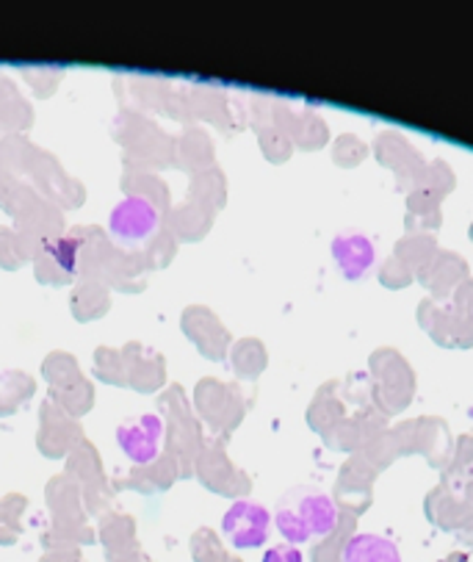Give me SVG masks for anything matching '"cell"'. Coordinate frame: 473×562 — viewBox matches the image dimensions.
Returning a JSON list of instances; mask_svg holds the SVG:
<instances>
[{
  "label": "cell",
  "instance_id": "cell-1",
  "mask_svg": "<svg viewBox=\"0 0 473 562\" xmlns=\"http://www.w3.org/2000/svg\"><path fill=\"white\" fill-rule=\"evenodd\" d=\"M278 529L291 546L311 538H327L338 524V507L324 491L311 485L291 487L278 505Z\"/></svg>",
  "mask_w": 473,
  "mask_h": 562
},
{
  "label": "cell",
  "instance_id": "cell-2",
  "mask_svg": "<svg viewBox=\"0 0 473 562\" xmlns=\"http://www.w3.org/2000/svg\"><path fill=\"white\" fill-rule=\"evenodd\" d=\"M369 378L374 385V402L385 416H396L410 407L416 396V371L398 349L380 347L369 358Z\"/></svg>",
  "mask_w": 473,
  "mask_h": 562
},
{
  "label": "cell",
  "instance_id": "cell-3",
  "mask_svg": "<svg viewBox=\"0 0 473 562\" xmlns=\"http://www.w3.org/2000/svg\"><path fill=\"white\" fill-rule=\"evenodd\" d=\"M393 438L398 443V454H421L432 469L443 471L451 463L454 454V441H451V429L443 418L438 416H418L410 422L396 424Z\"/></svg>",
  "mask_w": 473,
  "mask_h": 562
},
{
  "label": "cell",
  "instance_id": "cell-4",
  "mask_svg": "<svg viewBox=\"0 0 473 562\" xmlns=\"http://www.w3.org/2000/svg\"><path fill=\"white\" fill-rule=\"evenodd\" d=\"M418 325L432 338L435 344L449 349H471L473 347V314L457 305L454 300L438 302L432 296L421 300L418 305Z\"/></svg>",
  "mask_w": 473,
  "mask_h": 562
},
{
  "label": "cell",
  "instance_id": "cell-5",
  "mask_svg": "<svg viewBox=\"0 0 473 562\" xmlns=\"http://www.w3.org/2000/svg\"><path fill=\"white\" fill-rule=\"evenodd\" d=\"M374 156L376 161L385 169H391L396 175V186L402 192L410 194L413 186H416L418 175L427 167V158L410 145V139L398 131H385V134L376 136L374 142Z\"/></svg>",
  "mask_w": 473,
  "mask_h": 562
},
{
  "label": "cell",
  "instance_id": "cell-6",
  "mask_svg": "<svg viewBox=\"0 0 473 562\" xmlns=\"http://www.w3.org/2000/svg\"><path fill=\"white\" fill-rule=\"evenodd\" d=\"M380 471L371 469L360 454H352V458L344 463L341 474H338V482H335V502L344 507L352 516H360L371 507L374 502V482Z\"/></svg>",
  "mask_w": 473,
  "mask_h": 562
},
{
  "label": "cell",
  "instance_id": "cell-7",
  "mask_svg": "<svg viewBox=\"0 0 473 562\" xmlns=\"http://www.w3.org/2000/svg\"><path fill=\"white\" fill-rule=\"evenodd\" d=\"M418 283L432 294V300L446 302L454 296V291L460 289L465 280H471V269L468 261L460 252H451V249H438L435 258L429 263H424L416 272Z\"/></svg>",
  "mask_w": 473,
  "mask_h": 562
},
{
  "label": "cell",
  "instance_id": "cell-8",
  "mask_svg": "<svg viewBox=\"0 0 473 562\" xmlns=\"http://www.w3.org/2000/svg\"><path fill=\"white\" fill-rule=\"evenodd\" d=\"M269 524L272 516L263 505H255V502H236V505L227 510L222 529H225L227 540H230L236 549H258L269 540Z\"/></svg>",
  "mask_w": 473,
  "mask_h": 562
},
{
  "label": "cell",
  "instance_id": "cell-9",
  "mask_svg": "<svg viewBox=\"0 0 473 562\" xmlns=\"http://www.w3.org/2000/svg\"><path fill=\"white\" fill-rule=\"evenodd\" d=\"M424 510H427L429 521H432L435 527L446 529V532H462V529L473 521V507L468 505L465 498L446 491L443 485L432 487V491L427 493Z\"/></svg>",
  "mask_w": 473,
  "mask_h": 562
},
{
  "label": "cell",
  "instance_id": "cell-10",
  "mask_svg": "<svg viewBox=\"0 0 473 562\" xmlns=\"http://www.w3.org/2000/svg\"><path fill=\"white\" fill-rule=\"evenodd\" d=\"M333 258L338 263V269L344 272V278L358 280L371 272V267L376 261V252L371 238H365L363 233H341L333 241Z\"/></svg>",
  "mask_w": 473,
  "mask_h": 562
},
{
  "label": "cell",
  "instance_id": "cell-11",
  "mask_svg": "<svg viewBox=\"0 0 473 562\" xmlns=\"http://www.w3.org/2000/svg\"><path fill=\"white\" fill-rule=\"evenodd\" d=\"M440 485L473 507V435H460L451 463L440 471Z\"/></svg>",
  "mask_w": 473,
  "mask_h": 562
},
{
  "label": "cell",
  "instance_id": "cell-12",
  "mask_svg": "<svg viewBox=\"0 0 473 562\" xmlns=\"http://www.w3.org/2000/svg\"><path fill=\"white\" fill-rule=\"evenodd\" d=\"M338 562H402L393 540L374 532H354L347 540Z\"/></svg>",
  "mask_w": 473,
  "mask_h": 562
},
{
  "label": "cell",
  "instance_id": "cell-13",
  "mask_svg": "<svg viewBox=\"0 0 473 562\" xmlns=\"http://www.w3.org/2000/svg\"><path fill=\"white\" fill-rule=\"evenodd\" d=\"M347 416L349 411H347V402H344L341 396V383L324 385V389L316 394V400H313L311 411H307V422H311V427L322 435H327L335 424Z\"/></svg>",
  "mask_w": 473,
  "mask_h": 562
},
{
  "label": "cell",
  "instance_id": "cell-14",
  "mask_svg": "<svg viewBox=\"0 0 473 562\" xmlns=\"http://www.w3.org/2000/svg\"><path fill=\"white\" fill-rule=\"evenodd\" d=\"M443 225V211L438 200L427 198L421 192L407 194V214H404V227L407 233H432Z\"/></svg>",
  "mask_w": 473,
  "mask_h": 562
},
{
  "label": "cell",
  "instance_id": "cell-15",
  "mask_svg": "<svg viewBox=\"0 0 473 562\" xmlns=\"http://www.w3.org/2000/svg\"><path fill=\"white\" fill-rule=\"evenodd\" d=\"M435 252H438V241H435L432 233H404L393 247V256L407 263L413 272L432 261Z\"/></svg>",
  "mask_w": 473,
  "mask_h": 562
},
{
  "label": "cell",
  "instance_id": "cell-16",
  "mask_svg": "<svg viewBox=\"0 0 473 562\" xmlns=\"http://www.w3.org/2000/svg\"><path fill=\"white\" fill-rule=\"evenodd\" d=\"M454 186H457L454 172H451V167L443 161V158H438V161L424 167V172L418 175L416 186H413V192H421L440 203V200L449 198V194L454 192Z\"/></svg>",
  "mask_w": 473,
  "mask_h": 562
},
{
  "label": "cell",
  "instance_id": "cell-17",
  "mask_svg": "<svg viewBox=\"0 0 473 562\" xmlns=\"http://www.w3.org/2000/svg\"><path fill=\"white\" fill-rule=\"evenodd\" d=\"M358 454L371 465V469H376V471L387 469V465H393L398 458H402V454H398V443H396V438H393L391 427H387L385 432L374 435V438H371V441L365 443Z\"/></svg>",
  "mask_w": 473,
  "mask_h": 562
},
{
  "label": "cell",
  "instance_id": "cell-18",
  "mask_svg": "<svg viewBox=\"0 0 473 562\" xmlns=\"http://www.w3.org/2000/svg\"><path fill=\"white\" fill-rule=\"evenodd\" d=\"M365 156H369V145H365L360 136L344 134V136H338V139H335L333 158H335V164H338V167L352 169V167H358V164H363Z\"/></svg>",
  "mask_w": 473,
  "mask_h": 562
},
{
  "label": "cell",
  "instance_id": "cell-19",
  "mask_svg": "<svg viewBox=\"0 0 473 562\" xmlns=\"http://www.w3.org/2000/svg\"><path fill=\"white\" fill-rule=\"evenodd\" d=\"M294 134H296V139H300V145L307 147V150H316V147H322L324 142L329 139L327 122H324L318 114L296 116Z\"/></svg>",
  "mask_w": 473,
  "mask_h": 562
},
{
  "label": "cell",
  "instance_id": "cell-20",
  "mask_svg": "<svg viewBox=\"0 0 473 562\" xmlns=\"http://www.w3.org/2000/svg\"><path fill=\"white\" fill-rule=\"evenodd\" d=\"M416 280V272L404 261H398L396 256L385 258L380 267V283L387 285V289H404V285H410Z\"/></svg>",
  "mask_w": 473,
  "mask_h": 562
},
{
  "label": "cell",
  "instance_id": "cell-21",
  "mask_svg": "<svg viewBox=\"0 0 473 562\" xmlns=\"http://www.w3.org/2000/svg\"><path fill=\"white\" fill-rule=\"evenodd\" d=\"M263 562H305V560H302V551L296 549V546L280 543L266 551Z\"/></svg>",
  "mask_w": 473,
  "mask_h": 562
},
{
  "label": "cell",
  "instance_id": "cell-22",
  "mask_svg": "<svg viewBox=\"0 0 473 562\" xmlns=\"http://www.w3.org/2000/svg\"><path fill=\"white\" fill-rule=\"evenodd\" d=\"M451 300L457 302V305H462L465 311H471L473 314V280H465V283L460 285V289L454 291V296Z\"/></svg>",
  "mask_w": 473,
  "mask_h": 562
},
{
  "label": "cell",
  "instance_id": "cell-23",
  "mask_svg": "<svg viewBox=\"0 0 473 562\" xmlns=\"http://www.w3.org/2000/svg\"><path fill=\"white\" fill-rule=\"evenodd\" d=\"M462 540H465V543H471L473 546V521L471 524H468V527L465 529H462Z\"/></svg>",
  "mask_w": 473,
  "mask_h": 562
},
{
  "label": "cell",
  "instance_id": "cell-24",
  "mask_svg": "<svg viewBox=\"0 0 473 562\" xmlns=\"http://www.w3.org/2000/svg\"><path fill=\"white\" fill-rule=\"evenodd\" d=\"M440 562H468V557L465 554H451V557H446V560H440Z\"/></svg>",
  "mask_w": 473,
  "mask_h": 562
},
{
  "label": "cell",
  "instance_id": "cell-25",
  "mask_svg": "<svg viewBox=\"0 0 473 562\" xmlns=\"http://www.w3.org/2000/svg\"><path fill=\"white\" fill-rule=\"evenodd\" d=\"M471 241H473V222H471Z\"/></svg>",
  "mask_w": 473,
  "mask_h": 562
}]
</instances>
